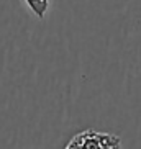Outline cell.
Here are the masks:
<instances>
[{"instance_id":"cell-2","label":"cell","mask_w":141,"mask_h":149,"mask_svg":"<svg viewBox=\"0 0 141 149\" xmlns=\"http://www.w3.org/2000/svg\"><path fill=\"white\" fill-rule=\"evenodd\" d=\"M23 2L27 3V7L33 12V15L36 18L43 20L46 17L48 8H49V0H23Z\"/></svg>"},{"instance_id":"cell-1","label":"cell","mask_w":141,"mask_h":149,"mask_svg":"<svg viewBox=\"0 0 141 149\" xmlns=\"http://www.w3.org/2000/svg\"><path fill=\"white\" fill-rule=\"evenodd\" d=\"M64 149H123L117 134L95 130H85L72 136Z\"/></svg>"}]
</instances>
